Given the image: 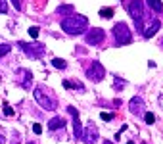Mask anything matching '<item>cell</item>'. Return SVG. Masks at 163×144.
<instances>
[{
	"label": "cell",
	"instance_id": "obj_6",
	"mask_svg": "<svg viewBox=\"0 0 163 144\" xmlns=\"http://www.w3.org/2000/svg\"><path fill=\"white\" fill-rule=\"evenodd\" d=\"M87 77L90 79V81H94V83H100L102 79L106 77V69L100 62H92L90 66L87 67Z\"/></svg>",
	"mask_w": 163,
	"mask_h": 144
},
{
	"label": "cell",
	"instance_id": "obj_16",
	"mask_svg": "<svg viewBox=\"0 0 163 144\" xmlns=\"http://www.w3.org/2000/svg\"><path fill=\"white\" fill-rule=\"evenodd\" d=\"M100 17H104V19L113 17V8H102L100 10Z\"/></svg>",
	"mask_w": 163,
	"mask_h": 144
},
{
	"label": "cell",
	"instance_id": "obj_24",
	"mask_svg": "<svg viewBox=\"0 0 163 144\" xmlns=\"http://www.w3.org/2000/svg\"><path fill=\"white\" fill-rule=\"evenodd\" d=\"M100 117H102L104 121H111V119H113V113H108V112H102V113H100Z\"/></svg>",
	"mask_w": 163,
	"mask_h": 144
},
{
	"label": "cell",
	"instance_id": "obj_15",
	"mask_svg": "<svg viewBox=\"0 0 163 144\" xmlns=\"http://www.w3.org/2000/svg\"><path fill=\"white\" fill-rule=\"evenodd\" d=\"M52 66H54L56 69H65L67 63H65V60H61V58H54V60H52Z\"/></svg>",
	"mask_w": 163,
	"mask_h": 144
},
{
	"label": "cell",
	"instance_id": "obj_13",
	"mask_svg": "<svg viewBox=\"0 0 163 144\" xmlns=\"http://www.w3.org/2000/svg\"><path fill=\"white\" fill-rule=\"evenodd\" d=\"M63 127H65V119H63V117H54V119L48 121V129H50V131H56V129H63Z\"/></svg>",
	"mask_w": 163,
	"mask_h": 144
},
{
	"label": "cell",
	"instance_id": "obj_18",
	"mask_svg": "<svg viewBox=\"0 0 163 144\" xmlns=\"http://www.w3.org/2000/svg\"><path fill=\"white\" fill-rule=\"evenodd\" d=\"M10 50H12V46H10V44H6V42H2V44H0V58L6 56V54L10 52Z\"/></svg>",
	"mask_w": 163,
	"mask_h": 144
},
{
	"label": "cell",
	"instance_id": "obj_12",
	"mask_svg": "<svg viewBox=\"0 0 163 144\" xmlns=\"http://www.w3.org/2000/svg\"><path fill=\"white\" fill-rule=\"evenodd\" d=\"M159 27H161V21H159V19L152 21V23H150V27H146V29H144V33H142V35H144V39H152L154 35L159 31Z\"/></svg>",
	"mask_w": 163,
	"mask_h": 144
},
{
	"label": "cell",
	"instance_id": "obj_17",
	"mask_svg": "<svg viewBox=\"0 0 163 144\" xmlns=\"http://www.w3.org/2000/svg\"><path fill=\"white\" fill-rule=\"evenodd\" d=\"M58 13H69V16H73V6H60L58 8Z\"/></svg>",
	"mask_w": 163,
	"mask_h": 144
},
{
	"label": "cell",
	"instance_id": "obj_26",
	"mask_svg": "<svg viewBox=\"0 0 163 144\" xmlns=\"http://www.w3.org/2000/svg\"><path fill=\"white\" fill-rule=\"evenodd\" d=\"M4 142H6V138H4L2 135H0V144H4Z\"/></svg>",
	"mask_w": 163,
	"mask_h": 144
},
{
	"label": "cell",
	"instance_id": "obj_30",
	"mask_svg": "<svg viewBox=\"0 0 163 144\" xmlns=\"http://www.w3.org/2000/svg\"><path fill=\"white\" fill-rule=\"evenodd\" d=\"M142 144H146V142H142Z\"/></svg>",
	"mask_w": 163,
	"mask_h": 144
},
{
	"label": "cell",
	"instance_id": "obj_23",
	"mask_svg": "<svg viewBox=\"0 0 163 144\" xmlns=\"http://www.w3.org/2000/svg\"><path fill=\"white\" fill-rule=\"evenodd\" d=\"M8 12V2L6 0H0V13H6Z\"/></svg>",
	"mask_w": 163,
	"mask_h": 144
},
{
	"label": "cell",
	"instance_id": "obj_29",
	"mask_svg": "<svg viewBox=\"0 0 163 144\" xmlns=\"http://www.w3.org/2000/svg\"><path fill=\"white\" fill-rule=\"evenodd\" d=\"M161 46H163V40H161Z\"/></svg>",
	"mask_w": 163,
	"mask_h": 144
},
{
	"label": "cell",
	"instance_id": "obj_19",
	"mask_svg": "<svg viewBox=\"0 0 163 144\" xmlns=\"http://www.w3.org/2000/svg\"><path fill=\"white\" fill-rule=\"evenodd\" d=\"M144 119H146V123H148V125H154V123H155V115H154L152 112H146Z\"/></svg>",
	"mask_w": 163,
	"mask_h": 144
},
{
	"label": "cell",
	"instance_id": "obj_21",
	"mask_svg": "<svg viewBox=\"0 0 163 144\" xmlns=\"http://www.w3.org/2000/svg\"><path fill=\"white\" fill-rule=\"evenodd\" d=\"M39 31H40V29H39V27H35V25L29 27V35H31L33 39H37V37H39Z\"/></svg>",
	"mask_w": 163,
	"mask_h": 144
},
{
	"label": "cell",
	"instance_id": "obj_27",
	"mask_svg": "<svg viewBox=\"0 0 163 144\" xmlns=\"http://www.w3.org/2000/svg\"><path fill=\"white\" fill-rule=\"evenodd\" d=\"M102 144H113V142H111V140H104Z\"/></svg>",
	"mask_w": 163,
	"mask_h": 144
},
{
	"label": "cell",
	"instance_id": "obj_1",
	"mask_svg": "<svg viewBox=\"0 0 163 144\" xmlns=\"http://www.w3.org/2000/svg\"><path fill=\"white\" fill-rule=\"evenodd\" d=\"M88 27V19L87 16H81V13H73V16H67L61 19V29L67 35H83Z\"/></svg>",
	"mask_w": 163,
	"mask_h": 144
},
{
	"label": "cell",
	"instance_id": "obj_14",
	"mask_svg": "<svg viewBox=\"0 0 163 144\" xmlns=\"http://www.w3.org/2000/svg\"><path fill=\"white\" fill-rule=\"evenodd\" d=\"M146 4L150 6V10H154L155 13H161V12H163V4H161V0H146Z\"/></svg>",
	"mask_w": 163,
	"mask_h": 144
},
{
	"label": "cell",
	"instance_id": "obj_5",
	"mask_svg": "<svg viewBox=\"0 0 163 144\" xmlns=\"http://www.w3.org/2000/svg\"><path fill=\"white\" fill-rule=\"evenodd\" d=\"M17 44L21 46V50H23L27 56L33 58V60H40L46 52V46L40 44V42H17Z\"/></svg>",
	"mask_w": 163,
	"mask_h": 144
},
{
	"label": "cell",
	"instance_id": "obj_10",
	"mask_svg": "<svg viewBox=\"0 0 163 144\" xmlns=\"http://www.w3.org/2000/svg\"><path fill=\"white\" fill-rule=\"evenodd\" d=\"M67 112L71 113V117H73V131H75V136H77V138H83V131H84V129H83V123H81V119H79V112H77L75 108H71V106L67 108Z\"/></svg>",
	"mask_w": 163,
	"mask_h": 144
},
{
	"label": "cell",
	"instance_id": "obj_2",
	"mask_svg": "<svg viewBox=\"0 0 163 144\" xmlns=\"http://www.w3.org/2000/svg\"><path fill=\"white\" fill-rule=\"evenodd\" d=\"M127 12H129V16L134 19V25H136L138 31L144 33V0H129L127 2Z\"/></svg>",
	"mask_w": 163,
	"mask_h": 144
},
{
	"label": "cell",
	"instance_id": "obj_8",
	"mask_svg": "<svg viewBox=\"0 0 163 144\" xmlns=\"http://www.w3.org/2000/svg\"><path fill=\"white\" fill-rule=\"evenodd\" d=\"M16 81L23 86V89H31V81H33V73L29 69H23V67H19L16 71Z\"/></svg>",
	"mask_w": 163,
	"mask_h": 144
},
{
	"label": "cell",
	"instance_id": "obj_28",
	"mask_svg": "<svg viewBox=\"0 0 163 144\" xmlns=\"http://www.w3.org/2000/svg\"><path fill=\"white\" fill-rule=\"evenodd\" d=\"M127 144H134V142H127Z\"/></svg>",
	"mask_w": 163,
	"mask_h": 144
},
{
	"label": "cell",
	"instance_id": "obj_11",
	"mask_svg": "<svg viewBox=\"0 0 163 144\" xmlns=\"http://www.w3.org/2000/svg\"><path fill=\"white\" fill-rule=\"evenodd\" d=\"M129 108H131V113L132 115H146V110H144V100L140 98V96H134L132 100H131V104H129Z\"/></svg>",
	"mask_w": 163,
	"mask_h": 144
},
{
	"label": "cell",
	"instance_id": "obj_4",
	"mask_svg": "<svg viewBox=\"0 0 163 144\" xmlns=\"http://www.w3.org/2000/svg\"><path fill=\"white\" fill-rule=\"evenodd\" d=\"M111 33H113V40H115L117 46H125V44H131L132 42V33L125 21H119V23L113 25Z\"/></svg>",
	"mask_w": 163,
	"mask_h": 144
},
{
	"label": "cell",
	"instance_id": "obj_3",
	"mask_svg": "<svg viewBox=\"0 0 163 144\" xmlns=\"http://www.w3.org/2000/svg\"><path fill=\"white\" fill-rule=\"evenodd\" d=\"M35 100H37L39 106L44 108V110H56V108H58V100L52 94V90L44 89L42 85L35 86Z\"/></svg>",
	"mask_w": 163,
	"mask_h": 144
},
{
	"label": "cell",
	"instance_id": "obj_22",
	"mask_svg": "<svg viewBox=\"0 0 163 144\" xmlns=\"http://www.w3.org/2000/svg\"><path fill=\"white\" fill-rule=\"evenodd\" d=\"M12 4L16 10H23V0H12Z\"/></svg>",
	"mask_w": 163,
	"mask_h": 144
},
{
	"label": "cell",
	"instance_id": "obj_25",
	"mask_svg": "<svg viewBox=\"0 0 163 144\" xmlns=\"http://www.w3.org/2000/svg\"><path fill=\"white\" fill-rule=\"evenodd\" d=\"M33 131H35V135H40V133H42V127H40L39 123H35V125H33Z\"/></svg>",
	"mask_w": 163,
	"mask_h": 144
},
{
	"label": "cell",
	"instance_id": "obj_9",
	"mask_svg": "<svg viewBox=\"0 0 163 144\" xmlns=\"http://www.w3.org/2000/svg\"><path fill=\"white\" fill-rule=\"evenodd\" d=\"M96 140H98V127L92 125V121H90V125L83 131V142L84 144H94Z\"/></svg>",
	"mask_w": 163,
	"mask_h": 144
},
{
	"label": "cell",
	"instance_id": "obj_20",
	"mask_svg": "<svg viewBox=\"0 0 163 144\" xmlns=\"http://www.w3.org/2000/svg\"><path fill=\"white\" fill-rule=\"evenodd\" d=\"M4 113L8 115V117H12V115H13V110H12V106L8 102H4Z\"/></svg>",
	"mask_w": 163,
	"mask_h": 144
},
{
	"label": "cell",
	"instance_id": "obj_7",
	"mask_svg": "<svg viewBox=\"0 0 163 144\" xmlns=\"http://www.w3.org/2000/svg\"><path fill=\"white\" fill-rule=\"evenodd\" d=\"M87 42L88 44H92V46H98V44H102V42L106 40V31L104 29H100V27H94V29H90V31L87 33Z\"/></svg>",
	"mask_w": 163,
	"mask_h": 144
}]
</instances>
